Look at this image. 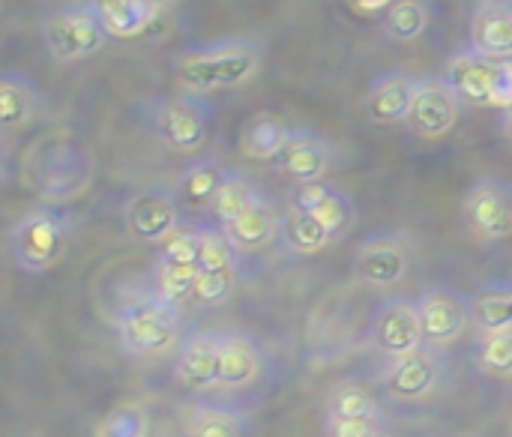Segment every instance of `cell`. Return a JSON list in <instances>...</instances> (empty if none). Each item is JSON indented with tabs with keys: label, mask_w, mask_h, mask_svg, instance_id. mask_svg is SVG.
<instances>
[{
	"label": "cell",
	"mask_w": 512,
	"mask_h": 437,
	"mask_svg": "<svg viewBox=\"0 0 512 437\" xmlns=\"http://www.w3.org/2000/svg\"><path fill=\"white\" fill-rule=\"evenodd\" d=\"M93 159L72 135H42L21 159V180L42 204H66L93 183Z\"/></svg>",
	"instance_id": "obj_1"
},
{
	"label": "cell",
	"mask_w": 512,
	"mask_h": 437,
	"mask_svg": "<svg viewBox=\"0 0 512 437\" xmlns=\"http://www.w3.org/2000/svg\"><path fill=\"white\" fill-rule=\"evenodd\" d=\"M261 66V48L252 39L234 36L189 48L177 57V81L186 93L234 90L246 84Z\"/></svg>",
	"instance_id": "obj_2"
},
{
	"label": "cell",
	"mask_w": 512,
	"mask_h": 437,
	"mask_svg": "<svg viewBox=\"0 0 512 437\" xmlns=\"http://www.w3.org/2000/svg\"><path fill=\"white\" fill-rule=\"evenodd\" d=\"M75 237V216L54 207L36 204L9 228V258L21 273H48L66 255Z\"/></svg>",
	"instance_id": "obj_3"
},
{
	"label": "cell",
	"mask_w": 512,
	"mask_h": 437,
	"mask_svg": "<svg viewBox=\"0 0 512 437\" xmlns=\"http://www.w3.org/2000/svg\"><path fill=\"white\" fill-rule=\"evenodd\" d=\"M444 78L471 108H512V60H492L468 45L450 54Z\"/></svg>",
	"instance_id": "obj_4"
},
{
	"label": "cell",
	"mask_w": 512,
	"mask_h": 437,
	"mask_svg": "<svg viewBox=\"0 0 512 437\" xmlns=\"http://www.w3.org/2000/svg\"><path fill=\"white\" fill-rule=\"evenodd\" d=\"M108 39H111V33L105 30L102 18L90 0L60 6L42 24L45 51L57 63H75V60L93 57L108 45Z\"/></svg>",
	"instance_id": "obj_5"
},
{
	"label": "cell",
	"mask_w": 512,
	"mask_h": 437,
	"mask_svg": "<svg viewBox=\"0 0 512 437\" xmlns=\"http://www.w3.org/2000/svg\"><path fill=\"white\" fill-rule=\"evenodd\" d=\"M114 330L120 351L132 357H153L168 351V345L177 339L180 309L150 294L123 306L114 318Z\"/></svg>",
	"instance_id": "obj_6"
},
{
	"label": "cell",
	"mask_w": 512,
	"mask_h": 437,
	"mask_svg": "<svg viewBox=\"0 0 512 437\" xmlns=\"http://www.w3.org/2000/svg\"><path fill=\"white\" fill-rule=\"evenodd\" d=\"M150 132L174 153H198L210 138L213 105L201 93H180L147 108Z\"/></svg>",
	"instance_id": "obj_7"
},
{
	"label": "cell",
	"mask_w": 512,
	"mask_h": 437,
	"mask_svg": "<svg viewBox=\"0 0 512 437\" xmlns=\"http://www.w3.org/2000/svg\"><path fill=\"white\" fill-rule=\"evenodd\" d=\"M417 267V246L402 231L369 234L354 252V276L375 291L402 285Z\"/></svg>",
	"instance_id": "obj_8"
},
{
	"label": "cell",
	"mask_w": 512,
	"mask_h": 437,
	"mask_svg": "<svg viewBox=\"0 0 512 437\" xmlns=\"http://www.w3.org/2000/svg\"><path fill=\"white\" fill-rule=\"evenodd\" d=\"M462 222L474 243L492 246L512 237V183L498 177L477 180L462 198Z\"/></svg>",
	"instance_id": "obj_9"
},
{
	"label": "cell",
	"mask_w": 512,
	"mask_h": 437,
	"mask_svg": "<svg viewBox=\"0 0 512 437\" xmlns=\"http://www.w3.org/2000/svg\"><path fill=\"white\" fill-rule=\"evenodd\" d=\"M465 102L456 93V87L444 75H429L417 81V93L408 111V132L423 138V141H438L456 129L462 120Z\"/></svg>",
	"instance_id": "obj_10"
},
{
	"label": "cell",
	"mask_w": 512,
	"mask_h": 437,
	"mask_svg": "<svg viewBox=\"0 0 512 437\" xmlns=\"http://www.w3.org/2000/svg\"><path fill=\"white\" fill-rule=\"evenodd\" d=\"M447 378V354L444 348L423 345L399 360L381 375L384 393L396 402H426L432 399Z\"/></svg>",
	"instance_id": "obj_11"
},
{
	"label": "cell",
	"mask_w": 512,
	"mask_h": 437,
	"mask_svg": "<svg viewBox=\"0 0 512 437\" xmlns=\"http://www.w3.org/2000/svg\"><path fill=\"white\" fill-rule=\"evenodd\" d=\"M123 228L138 243H162L183 225V201L174 189H138L123 201Z\"/></svg>",
	"instance_id": "obj_12"
},
{
	"label": "cell",
	"mask_w": 512,
	"mask_h": 437,
	"mask_svg": "<svg viewBox=\"0 0 512 437\" xmlns=\"http://www.w3.org/2000/svg\"><path fill=\"white\" fill-rule=\"evenodd\" d=\"M369 345L390 360H399V357L423 348L426 342H423L417 300H408V297L384 300L369 318Z\"/></svg>",
	"instance_id": "obj_13"
},
{
	"label": "cell",
	"mask_w": 512,
	"mask_h": 437,
	"mask_svg": "<svg viewBox=\"0 0 512 437\" xmlns=\"http://www.w3.org/2000/svg\"><path fill=\"white\" fill-rule=\"evenodd\" d=\"M417 309H420V324H423V342L432 348L456 345L465 336L468 324H474L471 297L447 285L423 291L417 297Z\"/></svg>",
	"instance_id": "obj_14"
},
{
	"label": "cell",
	"mask_w": 512,
	"mask_h": 437,
	"mask_svg": "<svg viewBox=\"0 0 512 437\" xmlns=\"http://www.w3.org/2000/svg\"><path fill=\"white\" fill-rule=\"evenodd\" d=\"M273 168L291 183H321L336 168V147L312 129H294L291 141L273 159Z\"/></svg>",
	"instance_id": "obj_15"
},
{
	"label": "cell",
	"mask_w": 512,
	"mask_h": 437,
	"mask_svg": "<svg viewBox=\"0 0 512 437\" xmlns=\"http://www.w3.org/2000/svg\"><path fill=\"white\" fill-rule=\"evenodd\" d=\"M291 204L300 207V210H306V213H312L330 231L333 243L345 240L354 231L357 219H360V210H357L354 198L345 189L330 186L324 180L321 183H303V186H297L291 192Z\"/></svg>",
	"instance_id": "obj_16"
},
{
	"label": "cell",
	"mask_w": 512,
	"mask_h": 437,
	"mask_svg": "<svg viewBox=\"0 0 512 437\" xmlns=\"http://www.w3.org/2000/svg\"><path fill=\"white\" fill-rule=\"evenodd\" d=\"M219 348H222V333L201 330L189 336L174 363V378L192 393L219 390Z\"/></svg>",
	"instance_id": "obj_17"
},
{
	"label": "cell",
	"mask_w": 512,
	"mask_h": 437,
	"mask_svg": "<svg viewBox=\"0 0 512 437\" xmlns=\"http://www.w3.org/2000/svg\"><path fill=\"white\" fill-rule=\"evenodd\" d=\"M417 81L414 75L408 72H384L378 75L366 96H363V108H366V117L378 126H396V123H405L408 120V111H411V102H414V93H417Z\"/></svg>",
	"instance_id": "obj_18"
},
{
	"label": "cell",
	"mask_w": 512,
	"mask_h": 437,
	"mask_svg": "<svg viewBox=\"0 0 512 437\" xmlns=\"http://www.w3.org/2000/svg\"><path fill=\"white\" fill-rule=\"evenodd\" d=\"M264 375V351L246 333H222L219 348V390H246Z\"/></svg>",
	"instance_id": "obj_19"
},
{
	"label": "cell",
	"mask_w": 512,
	"mask_h": 437,
	"mask_svg": "<svg viewBox=\"0 0 512 437\" xmlns=\"http://www.w3.org/2000/svg\"><path fill=\"white\" fill-rule=\"evenodd\" d=\"M471 48L492 60H512V0H486L474 9Z\"/></svg>",
	"instance_id": "obj_20"
},
{
	"label": "cell",
	"mask_w": 512,
	"mask_h": 437,
	"mask_svg": "<svg viewBox=\"0 0 512 437\" xmlns=\"http://www.w3.org/2000/svg\"><path fill=\"white\" fill-rule=\"evenodd\" d=\"M222 231L228 234V240L234 243V249L240 255L258 252L282 234V213L276 210V204L267 195H261L240 219L222 225Z\"/></svg>",
	"instance_id": "obj_21"
},
{
	"label": "cell",
	"mask_w": 512,
	"mask_h": 437,
	"mask_svg": "<svg viewBox=\"0 0 512 437\" xmlns=\"http://www.w3.org/2000/svg\"><path fill=\"white\" fill-rule=\"evenodd\" d=\"M42 111V96L30 78L21 72H3L0 78V132L9 141L12 132L30 126L36 114Z\"/></svg>",
	"instance_id": "obj_22"
},
{
	"label": "cell",
	"mask_w": 512,
	"mask_h": 437,
	"mask_svg": "<svg viewBox=\"0 0 512 437\" xmlns=\"http://www.w3.org/2000/svg\"><path fill=\"white\" fill-rule=\"evenodd\" d=\"M294 126L288 120H282L279 114H255L252 120H246L243 132H240V153L246 159H258V162H273L282 147L291 141Z\"/></svg>",
	"instance_id": "obj_23"
},
{
	"label": "cell",
	"mask_w": 512,
	"mask_h": 437,
	"mask_svg": "<svg viewBox=\"0 0 512 437\" xmlns=\"http://www.w3.org/2000/svg\"><path fill=\"white\" fill-rule=\"evenodd\" d=\"M228 168H222L219 159H210V156H201V159H192L180 177H177V198L186 204V207H207L213 204L222 180H225Z\"/></svg>",
	"instance_id": "obj_24"
},
{
	"label": "cell",
	"mask_w": 512,
	"mask_h": 437,
	"mask_svg": "<svg viewBox=\"0 0 512 437\" xmlns=\"http://www.w3.org/2000/svg\"><path fill=\"white\" fill-rule=\"evenodd\" d=\"M282 246L294 255H315L327 246H333L330 231L306 210L288 204V210L282 213V234H279Z\"/></svg>",
	"instance_id": "obj_25"
},
{
	"label": "cell",
	"mask_w": 512,
	"mask_h": 437,
	"mask_svg": "<svg viewBox=\"0 0 512 437\" xmlns=\"http://www.w3.org/2000/svg\"><path fill=\"white\" fill-rule=\"evenodd\" d=\"M471 318L477 333L512 327V282H489L471 294Z\"/></svg>",
	"instance_id": "obj_26"
},
{
	"label": "cell",
	"mask_w": 512,
	"mask_h": 437,
	"mask_svg": "<svg viewBox=\"0 0 512 437\" xmlns=\"http://www.w3.org/2000/svg\"><path fill=\"white\" fill-rule=\"evenodd\" d=\"M90 3L96 6L105 30L111 36H120V39L141 36L159 15L144 0H90Z\"/></svg>",
	"instance_id": "obj_27"
},
{
	"label": "cell",
	"mask_w": 512,
	"mask_h": 437,
	"mask_svg": "<svg viewBox=\"0 0 512 437\" xmlns=\"http://www.w3.org/2000/svg\"><path fill=\"white\" fill-rule=\"evenodd\" d=\"M261 195L264 192L246 174L228 171L222 186H219V192H216V198H213V204H210V213H213L216 225H228V222L240 219Z\"/></svg>",
	"instance_id": "obj_28"
},
{
	"label": "cell",
	"mask_w": 512,
	"mask_h": 437,
	"mask_svg": "<svg viewBox=\"0 0 512 437\" xmlns=\"http://www.w3.org/2000/svg\"><path fill=\"white\" fill-rule=\"evenodd\" d=\"M201 267L198 264H168V261H156L153 273H150V294L171 303V306H183L186 300H192L195 285H198Z\"/></svg>",
	"instance_id": "obj_29"
},
{
	"label": "cell",
	"mask_w": 512,
	"mask_h": 437,
	"mask_svg": "<svg viewBox=\"0 0 512 437\" xmlns=\"http://www.w3.org/2000/svg\"><path fill=\"white\" fill-rule=\"evenodd\" d=\"M429 0H393L384 9V33L393 42H417L429 30Z\"/></svg>",
	"instance_id": "obj_30"
},
{
	"label": "cell",
	"mask_w": 512,
	"mask_h": 437,
	"mask_svg": "<svg viewBox=\"0 0 512 437\" xmlns=\"http://www.w3.org/2000/svg\"><path fill=\"white\" fill-rule=\"evenodd\" d=\"M249 420L231 408H192L186 414V437H246Z\"/></svg>",
	"instance_id": "obj_31"
},
{
	"label": "cell",
	"mask_w": 512,
	"mask_h": 437,
	"mask_svg": "<svg viewBox=\"0 0 512 437\" xmlns=\"http://www.w3.org/2000/svg\"><path fill=\"white\" fill-rule=\"evenodd\" d=\"M327 414L330 417H369V420H387L384 405L357 381H342L327 396Z\"/></svg>",
	"instance_id": "obj_32"
},
{
	"label": "cell",
	"mask_w": 512,
	"mask_h": 437,
	"mask_svg": "<svg viewBox=\"0 0 512 437\" xmlns=\"http://www.w3.org/2000/svg\"><path fill=\"white\" fill-rule=\"evenodd\" d=\"M474 366L489 375V378H512V327L510 330H495V333H480L477 348H474Z\"/></svg>",
	"instance_id": "obj_33"
},
{
	"label": "cell",
	"mask_w": 512,
	"mask_h": 437,
	"mask_svg": "<svg viewBox=\"0 0 512 437\" xmlns=\"http://www.w3.org/2000/svg\"><path fill=\"white\" fill-rule=\"evenodd\" d=\"M201 270H228L240 267V252L222 231V225H204L201 228V255H198Z\"/></svg>",
	"instance_id": "obj_34"
},
{
	"label": "cell",
	"mask_w": 512,
	"mask_h": 437,
	"mask_svg": "<svg viewBox=\"0 0 512 437\" xmlns=\"http://www.w3.org/2000/svg\"><path fill=\"white\" fill-rule=\"evenodd\" d=\"M240 282V267H228V270H201L192 303L198 306H222L234 297Z\"/></svg>",
	"instance_id": "obj_35"
},
{
	"label": "cell",
	"mask_w": 512,
	"mask_h": 437,
	"mask_svg": "<svg viewBox=\"0 0 512 437\" xmlns=\"http://www.w3.org/2000/svg\"><path fill=\"white\" fill-rule=\"evenodd\" d=\"M150 435V417L138 405H120L111 414H105L96 426L93 437H147Z\"/></svg>",
	"instance_id": "obj_36"
},
{
	"label": "cell",
	"mask_w": 512,
	"mask_h": 437,
	"mask_svg": "<svg viewBox=\"0 0 512 437\" xmlns=\"http://www.w3.org/2000/svg\"><path fill=\"white\" fill-rule=\"evenodd\" d=\"M201 228L204 225H195V222H183L177 231H171L159 246V261H168V264H198V255H201Z\"/></svg>",
	"instance_id": "obj_37"
},
{
	"label": "cell",
	"mask_w": 512,
	"mask_h": 437,
	"mask_svg": "<svg viewBox=\"0 0 512 437\" xmlns=\"http://www.w3.org/2000/svg\"><path fill=\"white\" fill-rule=\"evenodd\" d=\"M390 435V417L387 420H369V417H330L324 423V437H387Z\"/></svg>",
	"instance_id": "obj_38"
},
{
	"label": "cell",
	"mask_w": 512,
	"mask_h": 437,
	"mask_svg": "<svg viewBox=\"0 0 512 437\" xmlns=\"http://www.w3.org/2000/svg\"><path fill=\"white\" fill-rule=\"evenodd\" d=\"M363 12H381V9H387L393 0H354Z\"/></svg>",
	"instance_id": "obj_39"
},
{
	"label": "cell",
	"mask_w": 512,
	"mask_h": 437,
	"mask_svg": "<svg viewBox=\"0 0 512 437\" xmlns=\"http://www.w3.org/2000/svg\"><path fill=\"white\" fill-rule=\"evenodd\" d=\"M144 3H147L150 9H156V12H162V9H168V6H171L174 0H144Z\"/></svg>",
	"instance_id": "obj_40"
},
{
	"label": "cell",
	"mask_w": 512,
	"mask_h": 437,
	"mask_svg": "<svg viewBox=\"0 0 512 437\" xmlns=\"http://www.w3.org/2000/svg\"><path fill=\"white\" fill-rule=\"evenodd\" d=\"M504 132H507V138L512 141V108L504 111Z\"/></svg>",
	"instance_id": "obj_41"
}]
</instances>
